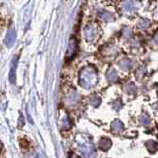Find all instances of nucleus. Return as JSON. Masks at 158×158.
I'll return each mask as SVG.
<instances>
[{
  "instance_id": "1",
  "label": "nucleus",
  "mask_w": 158,
  "mask_h": 158,
  "mask_svg": "<svg viewBox=\"0 0 158 158\" xmlns=\"http://www.w3.org/2000/svg\"><path fill=\"white\" fill-rule=\"evenodd\" d=\"M17 61H18V56H14L13 60L11 62V68H10V73H9V80L11 83H14L16 80V68H17Z\"/></svg>"
},
{
  "instance_id": "3",
  "label": "nucleus",
  "mask_w": 158,
  "mask_h": 158,
  "mask_svg": "<svg viewBox=\"0 0 158 158\" xmlns=\"http://www.w3.org/2000/svg\"><path fill=\"white\" fill-rule=\"evenodd\" d=\"M2 147H3V144H2V142L0 141V151H1V149H2Z\"/></svg>"
},
{
  "instance_id": "2",
  "label": "nucleus",
  "mask_w": 158,
  "mask_h": 158,
  "mask_svg": "<svg viewBox=\"0 0 158 158\" xmlns=\"http://www.w3.org/2000/svg\"><path fill=\"white\" fill-rule=\"evenodd\" d=\"M15 40H16V32H15L14 30H11V31H9L7 33L6 37H5V40H4V43L7 47H11L14 44Z\"/></svg>"
}]
</instances>
